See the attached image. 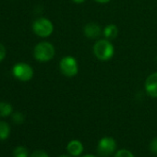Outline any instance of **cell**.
<instances>
[{
  "label": "cell",
  "instance_id": "7",
  "mask_svg": "<svg viewBox=\"0 0 157 157\" xmlns=\"http://www.w3.org/2000/svg\"><path fill=\"white\" fill-rule=\"evenodd\" d=\"M145 90L151 97H157V72L151 74L146 78Z\"/></svg>",
  "mask_w": 157,
  "mask_h": 157
},
{
  "label": "cell",
  "instance_id": "1",
  "mask_svg": "<svg viewBox=\"0 0 157 157\" xmlns=\"http://www.w3.org/2000/svg\"><path fill=\"white\" fill-rule=\"evenodd\" d=\"M94 56L101 61H107L114 56V46L106 39L99 40L94 46Z\"/></svg>",
  "mask_w": 157,
  "mask_h": 157
},
{
  "label": "cell",
  "instance_id": "6",
  "mask_svg": "<svg viewBox=\"0 0 157 157\" xmlns=\"http://www.w3.org/2000/svg\"><path fill=\"white\" fill-rule=\"evenodd\" d=\"M14 76L21 82H28L33 78V70L32 67L25 63H19L13 67Z\"/></svg>",
  "mask_w": 157,
  "mask_h": 157
},
{
  "label": "cell",
  "instance_id": "2",
  "mask_svg": "<svg viewBox=\"0 0 157 157\" xmlns=\"http://www.w3.org/2000/svg\"><path fill=\"white\" fill-rule=\"evenodd\" d=\"M34 57L40 62H47L51 60L55 56V48L54 46L47 42L39 43L33 51Z\"/></svg>",
  "mask_w": 157,
  "mask_h": 157
},
{
  "label": "cell",
  "instance_id": "15",
  "mask_svg": "<svg viewBox=\"0 0 157 157\" xmlns=\"http://www.w3.org/2000/svg\"><path fill=\"white\" fill-rule=\"evenodd\" d=\"M12 118H13V121L16 124H22L23 121H24V116L21 113H20V112L14 113Z\"/></svg>",
  "mask_w": 157,
  "mask_h": 157
},
{
  "label": "cell",
  "instance_id": "20",
  "mask_svg": "<svg viewBox=\"0 0 157 157\" xmlns=\"http://www.w3.org/2000/svg\"><path fill=\"white\" fill-rule=\"evenodd\" d=\"M73 1L75 3H78V4H82V3H83L85 1V0H73Z\"/></svg>",
  "mask_w": 157,
  "mask_h": 157
},
{
  "label": "cell",
  "instance_id": "21",
  "mask_svg": "<svg viewBox=\"0 0 157 157\" xmlns=\"http://www.w3.org/2000/svg\"><path fill=\"white\" fill-rule=\"evenodd\" d=\"M83 157H96V156H94V155H85Z\"/></svg>",
  "mask_w": 157,
  "mask_h": 157
},
{
  "label": "cell",
  "instance_id": "13",
  "mask_svg": "<svg viewBox=\"0 0 157 157\" xmlns=\"http://www.w3.org/2000/svg\"><path fill=\"white\" fill-rule=\"evenodd\" d=\"M28 151L24 147H18L14 151V157H27Z\"/></svg>",
  "mask_w": 157,
  "mask_h": 157
},
{
  "label": "cell",
  "instance_id": "11",
  "mask_svg": "<svg viewBox=\"0 0 157 157\" xmlns=\"http://www.w3.org/2000/svg\"><path fill=\"white\" fill-rule=\"evenodd\" d=\"M10 126L3 121H0V140H6L10 136Z\"/></svg>",
  "mask_w": 157,
  "mask_h": 157
},
{
  "label": "cell",
  "instance_id": "22",
  "mask_svg": "<svg viewBox=\"0 0 157 157\" xmlns=\"http://www.w3.org/2000/svg\"><path fill=\"white\" fill-rule=\"evenodd\" d=\"M60 157H69V156H67V155H62V156H60Z\"/></svg>",
  "mask_w": 157,
  "mask_h": 157
},
{
  "label": "cell",
  "instance_id": "8",
  "mask_svg": "<svg viewBox=\"0 0 157 157\" xmlns=\"http://www.w3.org/2000/svg\"><path fill=\"white\" fill-rule=\"evenodd\" d=\"M84 34L86 37H88L90 39H96L101 36L102 30L99 25H97L94 22L88 23L84 27Z\"/></svg>",
  "mask_w": 157,
  "mask_h": 157
},
{
  "label": "cell",
  "instance_id": "10",
  "mask_svg": "<svg viewBox=\"0 0 157 157\" xmlns=\"http://www.w3.org/2000/svg\"><path fill=\"white\" fill-rule=\"evenodd\" d=\"M104 34L107 39H115L118 34V29L115 24L107 25L104 30Z\"/></svg>",
  "mask_w": 157,
  "mask_h": 157
},
{
  "label": "cell",
  "instance_id": "19",
  "mask_svg": "<svg viewBox=\"0 0 157 157\" xmlns=\"http://www.w3.org/2000/svg\"><path fill=\"white\" fill-rule=\"evenodd\" d=\"M96 2H98V3H102V4H104V3H107V2H109L110 0H95Z\"/></svg>",
  "mask_w": 157,
  "mask_h": 157
},
{
  "label": "cell",
  "instance_id": "17",
  "mask_svg": "<svg viewBox=\"0 0 157 157\" xmlns=\"http://www.w3.org/2000/svg\"><path fill=\"white\" fill-rule=\"evenodd\" d=\"M31 157H49L48 154L44 151H35L32 155Z\"/></svg>",
  "mask_w": 157,
  "mask_h": 157
},
{
  "label": "cell",
  "instance_id": "14",
  "mask_svg": "<svg viewBox=\"0 0 157 157\" xmlns=\"http://www.w3.org/2000/svg\"><path fill=\"white\" fill-rule=\"evenodd\" d=\"M115 157H134V155L129 151L125 150V149H122V150H119L116 153Z\"/></svg>",
  "mask_w": 157,
  "mask_h": 157
},
{
  "label": "cell",
  "instance_id": "12",
  "mask_svg": "<svg viewBox=\"0 0 157 157\" xmlns=\"http://www.w3.org/2000/svg\"><path fill=\"white\" fill-rule=\"evenodd\" d=\"M12 112V106L8 104L1 102L0 103V117H7Z\"/></svg>",
  "mask_w": 157,
  "mask_h": 157
},
{
  "label": "cell",
  "instance_id": "3",
  "mask_svg": "<svg viewBox=\"0 0 157 157\" xmlns=\"http://www.w3.org/2000/svg\"><path fill=\"white\" fill-rule=\"evenodd\" d=\"M33 30L40 37H47L49 36L54 30V26L52 22L44 18L37 19L33 24Z\"/></svg>",
  "mask_w": 157,
  "mask_h": 157
},
{
  "label": "cell",
  "instance_id": "18",
  "mask_svg": "<svg viewBox=\"0 0 157 157\" xmlns=\"http://www.w3.org/2000/svg\"><path fill=\"white\" fill-rule=\"evenodd\" d=\"M6 56V49L3 44H0V62H1Z\"/></svg>",
  "mask_w": 157,
  "mask_h": 157
},
{
  "label": "cell",
  "instance_id": "9",
  "mask_svg": "<svg viewBox=\"0 0 157 157\" xmlns=\"http://www.w3.org/2000/svg\"><path fill=\"white\" fill-rule=\"evenodd\" d=\"M67 150L69 152V154L73 155V156H78L80 155L82 151H83V146L82 143L78 140H71L67 146Z\"/></svg>",
  "mask_w": 157,
  "mask_h": 157
},
{
  "label": "cell",
  "instance_id": "5",
  "mask_svg": "<svg viewBox=\"0 0 157 157\" xmlns=\"http://www.w3.org/2000/svg\"><path fill=\"white\" fill-rule=\"evenodd\" d=\"M116 147H117V144L113 138L105 137L99 141L98 146H97V151L100 156L108 157L111 154H113V152L116 150Z\"/></svg>",
  "mask_w": 157,
  "mask_h": 157
},
{
  "label": "cell",
  "instance_id": "16",
  "mask_svg": "<svg viewBox=\"0 0 157 157\" xmlns=\"http://www.w3.org/2000/svg\"><path fill=\"white\" fill-rule=\"evenodd\" d=\"M150 150L152 153L157 154V138L153 139L150 144Z\"/></svg>",
  "mask_w": 157,
  "mask_h": 157
},
{
  "label": "cell",
  "instance_id": "4",
  "mask_svg": "<svg viewBox=\"0 0 157 157\" xmlns=\"http://www.w3.org/2000/svg\"><path fill=\"white\" fill-rule=\"evenodd\" d=\"M60 70L66 77H74L77 75L78 67L77 60L72 56H65L60 61Z\"/></svg>",
  "mask_w": 157,
  "mask_h": 157
}]
</instances>
